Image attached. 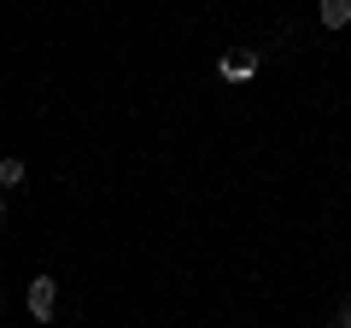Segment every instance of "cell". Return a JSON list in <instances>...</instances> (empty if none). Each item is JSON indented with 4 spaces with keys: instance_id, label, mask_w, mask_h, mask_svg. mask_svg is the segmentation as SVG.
I'll use <instances>...</instances> for the list:
<instances>
[{
    "instance_id": "277c9868",
    "label": "cell",
    "mask_w": 351,
    "mask_h": 328,
    "mask_svg": "<svg viewBox=\"0 0 351 328\" xmlns=\"http://www.w3.org/2000/svg\"><path fill=\"white\" fill-rule=\"evenodd\" d=\"M0 188H24V159H0Z\"/></svg>"
},
{
    "instance_id": "8992f818",
    "label": "cell",
    "mask_w": 351,
    "mask_h": 328,
    "mask_svg": "<svg viewBox=\"0 0 351 328\" xmlns=\"http://www.w3.org/2000/svg\"><path fill=\"white\" fill-rule=\"evenodd\" d=\"M0 217H6V188H0Z\"/></svg>"
},
{
    "instance_id": "6da1fadb",
    "label": "cell",
    "mask_w": 351,
    "mask_h": 328,
    "mask_svg": "<svg viewBox=\"0 0 351 328\" xmlns=\"http://www.w3.org/2000/svg\"><path fill=\"white\" fill-rule=\"evenodd\" d=\"M53 311H59V281L36 276L29 281V316H36V323H53Z\"/></svg>"
},
{
    "instance_id": "7a4b0ae2",
    "label": "cell",
    "mask_w": 351,
    "mask_h": 328,
    "mask_svg": "<svg viewBox=\"0 0 351 328\" xmlns=\"http://www.w3.org/2000/svg\"><path fill=\"white\" fill-rule=\"evenodd\" d=\"M217 71H223V82H252L258 76V53H228Z\"/></svg>"
},
{
    "instance_id": "3957f363",
    "label": "cell",
    "mask_w": 351,
    "mask_h": 328,
    "mask_svg": "<svg viewBox=\"0 0 351 328\" xmlns=\"http://www.w3.org/2000/svg\"><path fill=\"white\" fill-rule=\"evenodd\" d=\"M316 18H322V30H346L351 24V0H322Z\"/></svg>"
},
{
    "instance_id": "5b68a950",
    "label": "cell",
    "mask_w": 351,
    "mask_h": 328,
    "mask_svg": "<svg viewBox=\"0 0 351 328\" xmlns=\"http://www.w3.org/2000/svg\"><path fill=\"white\" fill-rule=\"evenodd\" d=\"M334 328H351V299H346V305L334 311Z\"/></svg>"
}]
</instances>
